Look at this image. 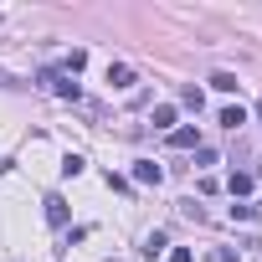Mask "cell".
Wrapping results in <instances>:
<instances>
[{"mask_svg":"<svg viewBox=\"0 0 262 262\" xmlns=\"http://www.w3.org/2000/svg\"><path fill=\"white\" fill-rule=\"evenodd\" d=\"M211 262H236V257L231 252H211Z\"/></svg>","mask_w":262,"mask_h":262,"instance_id":"7c38bea8","label":"cell"},{"mask_svg":"<svg viewBox=\"0 0 262 262\" xmlns=\"http://www.w3.org/2000/svg\"><path fill=\"white\" fill-rule=\"evenodd\" d=\"M134 180H139V185H160V180H165V170H160L155 160H139V165H134Z\"/></svg>","mask_w":262,"mask_h":262,"instance_id":"3957f363","label":"cell"},{"mask_svg":"<svg viewBox=\"0 0 262 262\" xmlns=\"http://www.w3.org/2000/svg\"><path fill=\"white\" fill-rule=\"evenodd\" d=\"M221 123H226V128H242V123H247V108H242V103L221 108Z\"/></svg>","mask_w":262,"mask_h":262,"instance_id":"52a82bcc","label":"cell"},{"mask_svg":"<svg viewBox=\"0 0 262 262\" xmlns=\"http://www.w3.org/2000/svg\"><path fill=\"white\" fill-rule=\"evenodd\" d=\"M170 149H201V128H175V134H170Z\"/></svg>","mask_w":262,"mask_h":262,"instance_id":"5b68a950","label":"cell"},{"mask_svg":"<svg viewBox=\"0 0 262 262\" xmlns=\"http://www.w3.org/2000/svg\"><path fill=\"white\" fill-rule=\"evenodd\" d=\"M252 185H257V180H252L247 170H231V180H226V190H231V201H242V195H252Z\"/></svg>","mask_w":262,"mask_h":262,"instance_id":"277c9868","label":"cell"},{"mask_svg":"<svg viewBox=\"0 0 262 262\" xmlns=\"http://www.w3.org/2000/svg\"><path fill=\"white\" fill-rule=\"evenodd\" d=\"M47 221L52 226H67V201L62 195H47Z\"/></svg>","mask_w":262,"mask_h":262,"instance_id":"8992f818","label":"cell"},{"mask_svg":"<svg viewBox=\"0 0 262 262\" xmlns=\"http://www.w3.org/2000/svg\"><path fill=\"white\" fill-rule=\"evenodd\" d=\"M155 128H170V134H175V108H170V103L155 108Z\"/></svg>","mask_w":262,"mask_h":262,"instance_id":"ba28073f","label":"cell"},{"mask_svg":"<svg viewBox=\"0 0 262 262\" xmlns=\"http://www.w3.org/2000/svg\"><path fill=\"white\" fill-rule=\"evenodd\" d=\"M170 262H190V247H175V252H170Z\"/></svg>","mask_w":262,"mask_h":262,"instance_id":"8fae6325","label":"cell"},{"mask_svg":"<svg viewBox=\"0 0 262 262\" xmlns=\"http://www.w3.org/2000/svg\"><path fill=\"white\" fill-rule=\"evenodd\" d=\"M62 175H82V155H67L62 160Z\"/></svg>","mask_w":262,"mask_h":262,"instance_id":"30bf717a","label":"cell"},{"mask_svg":"<svg viewBox=\"0 0 262 262\" xmlns=\"http://www.w3.org/2000/svg\"><path fill=\"white\" fill-rule=\"evenodd\" d=\"M211 88H216V93H236V88H242V82H236V77H231V72H216V77H211Z\"/></svg>","mask_w":262,"mask_h":262,"instance_id":"9c48e42d","label":"cell"},{"mask_svg":"<svg viewBox=\"0 0 262 262\" xmlns=\"http://www.w3.org/2000/svg\"><path fill=\"white\" fill-rule=\"evenodd\" d=\"M257 118H262V103H257Z\"/></svg>","mask_w":262,"mask_h":262,"instance_id":"4fadbf2b","label":"cell"},{"mask_svg":"<svg viewBox=\"0 0 262 262\" xmlns=\"http://www.w3.org/2000/svg\"><path fill=\"white\" fill-rule=\"evenodd\" d=\"M108 88H134V67H123V62H108Z\"/></svg>","mask_w":262,"mask_h":262,"instance_id":"7a4b0ae2","label":"cell"},{"mask_svg":"<svg viewBox=\"0 0 262 262\" xmlns=\"http://www.w3.org/2000/svg\"><path fill=\"white\" fill-rule=\"evenodd\" d=\"M41 82H47L57 98H77V82H72L67 72H41Z\"/></svg>","mask_w":262,"mask_h":262,"instance_id":"6da1fadb","label":"cell"}]
</instances>
